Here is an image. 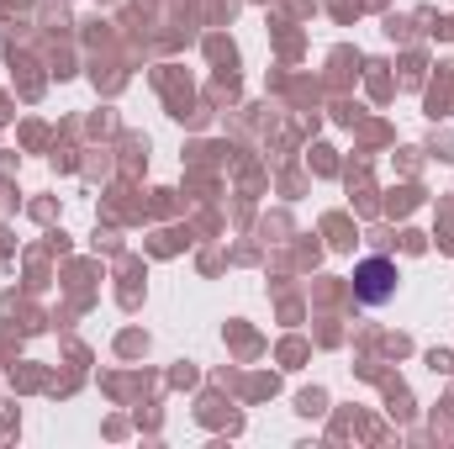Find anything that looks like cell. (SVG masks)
I'll use <instances>...</instances> for the list:
<instances>
[{
  "instance_id": "obj_1",
  "label": "cell",
  "mask_w": 454,
  "mask_h": 449,
  "mask_svg": "<svg viewBox=\"0 0 454 449\" xmlns=\"http://www.w3.org/2000/svg\"><path fill=\"white\" fill-rule=\"evenodd\" d=\"M396 280H402V275H396V259H380V254H375V259H359V264H354V296H359L364 307H386V302L396 296Z\"/></svg>"
}]
</instances>
